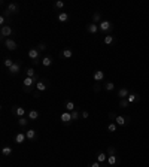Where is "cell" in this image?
Listing matches in <instances>:
<instances>
[{
    "mask_svg": "<svg viewBox=\"0 0 149 167\" xmlns=\"http://www.w3.org/2000/svg\"><path fill=\"white\" fill-rule=\"evenodd\" d=\"M99 29H100L101 33H104V34L107 36V34H112V33H113V29H115V25H113L110 21H107V20H103V21L99 24Z\"/></svg>",
    "mask_w": 149,
    "mask_h": 167,
    "instance_id": "6da1fadb",
    "label": "cell"
},
{
    "mask_svg": "<svg viewBox=\"0 0 149 167\" xmlns=\"http://www.w3.org/2000/svg\"><path fill=\"white\" fill-rule=\"evenodd\" d=\"M14 34V30L9 24L7 25H3L2 29H0V39H2V42H5L6 39H9L11 36Z\"/></svg>",
    "mask_w": 149,
    "mask_h": 167,
    "instance_id": "7a4b0ae2",
    "label": "cell"
},
{
    "mask_svg": "<svg viewBox=\"0 0 149 167\" xmlns=\"http://www.w3.org/2000/svg\"><path fill=\"white\" fill-rule=\"evenodd\" d=\"M40 81V78L36 76V78H24L22 79V87L24 88H36V84Z\"/></svg>",
    "mask_w": 149,
    "mask_h": 167,
    "instance_id": "3957f363",
    "label": "cell"
},
{
    "mask_svg": "<svg viewBox=\"0 0 149 167\" xmlns=\"http://www.w3.org/2000/svg\"><path fill=\"white\" fill-rule=\"evenodd\" d=\"M20 12V6H18V3H9L6 6V9H5V15L7 16V18H9L11 15H16Z\"/></svg>",
    "mask_w": 149,
    "mask_h": 167,
    "instance_id": "277c9868",
    "label": "cell"
},
{
    "mask_svg": "<svg viewBox=\"0 0 149 167\" xmlns=\"http://www.w3.org/2000/svg\"><path fill=\"white\" fill-rule=\"evenodd\" d=\"M11 110H12V115L14 117H16V118H21V117H25V113H29L27 110H25L22 106H12L11 108Z\"/></svg>",
    "mask_w": 149,
    "mask_h": 167,
    "instance_id": "5b68a950",
    "label": "cell"
},
{
    "mask_svg": "<svg viewBox=\"0 0 149 167\" xmlns=\"http://www.w3.org/2000/svg\"><path fill=\"white\" fill-rule=\"evenodd\" d=\"M60 119H61V122H63L64 125H70V124L73 122V119H72V112H67V110L63 112V113L60 115Z\"/></svg>",
    "mask_w": 149,
    "mask_h": 167,
    "instance_id": "8992f818",
    "label": "cell"
},
{
    "mask_svg": "<svg viewBox=\"0 0 149 167\" xmlns=\"http://www.w3.org/2000/svg\"><path fill=\"white\" fill-rule=\"evenodd\" d=\"M48 87H49V81H48V79H40V81L36 84V91L43 93V91L48 90Z\"/></svg>",
    "mask_w": 149,
    "mask_h": 167,
    "instance_id": "52a82bcc",
    "label": "cell"
},
{
    "mask_svg": "<svg viewBox=\"0 0 149 167\" xmlns=\"http://www.w3.org/2000/svg\"><path fill=\"white\" fill-rule=\"evenodd\" d=\"M3 45H5V48H6V49H9V51H15L16 48H18V43H16V40H15V39H12V37L6 39V40L3 42Z\"/></svg>",
    "mask_w": 149,
    "mask_h": 167,
    "instance_id": "ba28073f",
    "label": "cell"
},
{
    "mask_svg": "<svg viewBox=\"0 0 149 167\" xmlns=\"http://www.w3.org/2000/svg\"><path fill=\"white\" fill-rule=\"evenodd\" d=\"M29 58H30L31 61H39V60H42L40 51H39L37 48H31V49L29 51Z\"/></svg>",
    "mask_w": 149,
    "mask_h": 167,
    "instance_id": "9c48e42d",
    "label": "cell"
},
{
    "mask_svg": "<svg viewBox=\"0 0 149 167\" xmlns=\"http://www.w3.org/2000/svg\"><path fill=\"white\" fill-rule=\"evenodd\" d=\"M130 121L131 118L130 117H122V115H118L116 119H115V124L116 125H121V127H124V125H128L130 124Z\"/></svg>",
    "mask_w": 149,
    "mask_h": 167,
    "instance_id": "30bf717a",
    "label": "cell"
},
{
    "mask_svg": "<svg viewBox=\"0 0 149 167\" xmlns=\"http://www.w3.org/2000/svg\"><path fill=\"white\" fill-rule=\"evenodd\" d=\"M20 72H21V63H20V61H15V64L9 69V75L11 76H16Z\"/></svg>",
    "mask_w": 149,
    "mask_h": 167,
    "instance_id": "8fae6325",
    "label": "cell"
},
{
    "mask_svg": "<svg viewBox=\"0 0 149 167\" xmlns=\"http://www.w3.org/2000/svg\"><path fill=\"white\" fill-rule=\"evenodd\" d=\"M93 79L95 82H103L104 81V72L103 70H95V72L93 73Z\"/></svg>",
    "mask_w": 149,
    "mask_h": 167,
    "instance_id": "7c38bea8",
    "label": "cell"
},
{
    "mask_svg": "<svg viewBox=\"0 0 149 167\" xmlns=\"http://www.w3.org/2000/svg\"><path fill=\"white\" fill-rule=\"evenodd\" d=\"M86 31H88L90 34H95L97 31H100V29H99V24H94V22H90V24H86Z\"/></svg>",
    "mask_w": 149,
    "mask_h": 167,
    "instance_id": "4fadbf2b",
    "label": "cell"
},
{
    "mask_svg": "<svg viewBox=\"0 0 149 167\" xmlns=\"http://www.w3.org/2000/svg\"><path fill=\"white\" fill-rule=\"evenodd\" d=\"M60 55L63 57V58H66V60H70L73 57V49L72 48H64L63 51L60 52Z\"/></svg>",
    "mask_w": 149,
    "mask_h": 167,
    "instance_id": "5bb4252c",
    "label": "cell"
},
{
    "mask_svg": "<svg viewBox=\"0 0 149 167\" xmlns=\"http://www.w3.org/2000/svg\"><path fill=\"white\" fill-rule=\"evenodd\" d=\"M116 95H118V99L119 100H124V99H128V95H130V91L127 88H119L116 91Z\"/></svg>",
    "mask_w": 149,
    "mask_h": 167,
    "instance_id": "9a60e30c",
    "label": "cell"
},
{
    "mask_svg": "<svg viewBox=\"0 0 149 167\" xmlns=\"http://www.w3.org/2000/svg\"><path fill=\"white\" fill-rule=\"evenodd\" d=\"M106 163H107L109 166H119L121 160H119V157H118V155H109Z\"/></svg>",
    "mask_w": 149,
    "mask_h": 167,
    "instance_id": "2e32d148",
    "label": "cell"
},
{
    "mask_svg": "<svg viewBox=\"0 0 149 167\" xmlns=\"http://www.w3.org/2000/svg\"><path fill=\"white\" fill-rule=\"evenodd\" d=\"M25 136H27V140H36L37 139V131L34 130V128H30L27 131H24Z\"/></svg>",
    "mask_w": 149,
    "mask_h": 167,
    "instance_id": "e0dca14e",
    "label": "cell"
},
{
    "mask_svg": "<svg viewBox=\"0 0 149 167\" xmlns=\"http://www.w3.org/2000/svg\"><path fill=\"white\" fill-rule=\"evenodd\" d=\"M52 63H54V58H52L51 55H45V57H42V66L43 67H49V66H52Z\"/></svg>",
    "mask_w": 149,
    "mask_h": 167,
    "instance_id": "ac0fdd59",
    "label": "cell"
},
{
    "mask_svg": "<svg viewBox=\"0 0 149 167\" xmlns=\"http://www.w3.org/2000/svg\"><path fill=\"white\" fill-rule=\"evenodd\" d=\"M57 20H58L60 22H67V21L70 20V14H69V12H60L58 16H57Z\"/></svg>",
    "mask_w": 149,
    "mask_h": 167,
    "instance_id": "d6986e66",
    "label": "cell"
},
{
    "mask_svg": "<svg viewBox=\"0 0 149 167\" xmlns=\"http://www.w3.org/2000/svg\"><path fill=\"white\" fill-rule=\"evenodd\" d=\"M39 117H40V113H39L37 110H34V109H31V110L27 113V118H29L30 121H37Z\"/></svg>",
    "mask_w": 149,
    "mask_h": 167,
    "instance_id": "ffe728a7",
    "label": "cell"
},
{
    "mask_svg": "<svg viewBox=\"0 0 149 167\" xmlns=\"http://www.w3.org/2000/svg\"><path fill=\"white\" fill-rule=\"evenodd\" d=\"M25 140H27V136H25V133H18V134H15V143L22 145Z\"/></svg>",
    "mask_w": 149,
    "mask_h": 167,
    "instance_id": "44dd1931",
    "label": "cell"
},
{
    "mask_svg": "<svg viewBox=\"0 0 149 167\" xmlns=\"http://www.w3.org/2000/svg\"><path fill=\"white\" fill-rule=\"evenodd\" d=\"M107 157H109V155H107L106 152H97V155H95V160L101 164V163H106V161H107Z\"/></svg>",
    "mask_w": 149,
    "mask_h": 167,
    "instance_id": "7402d4cb",
    "label": "cell"
},
{
    "mask_svg": "<svg viewBox=\"0 0 149 167\" xmlns=\"http://www.w3.org/2000/svg\"><path fill=\"white\" fill-rule=\"evenodd\" d=\"M103 88L106 91H113L115 90V84H113L112 81H103Z\"/></svg>",
    "mask_w": 149,
    "mask_h": 167,
    "instance_id": "603a6c76",
    "label": "cell"
},
{
    "mask_svg": "<svg viewBox=\"0 0 149 167\" xmlns=\"http://www.w3.org/2000/svg\"><path fill=\"white\" fill-rule=\"evenodd\" d=\"M14 64H15V61H14V60H12L11 57H6V58L3 60V66H5V67H6L7 70H9V69H11V67H12Z\"/></svg>",
    "mask_w": 149,
    "mask_h": 167,
    "instance_id": "cb8c5ba5",
    "label": "cell"
},
{
    "mask_svg": "<svg viewBox=\"0 0 149 167\" xmlns=\"http://www.w3.org/2000/svg\"><path fill=\"white\" fill-rule=\"evenodd\" d=\"M64 108H66L67 112H73V110H76V104H75L73 102H70V100H69V102L64 103Z\"/></svg>",
    "mask_w": 149,
    "mask_h": 167,
    "instance_id": "d4e9b609",
    "label": "cell"
},
{
    "mask_svg": "<svg viewBox=\"0 0 149 167\" xmlns=\"http://www.w3.org/2000/svg\"><path fill=\"white\" fill-rule=\"evenodd\" d=\"M113 42H115V36H113V34H107V36H104V39H103L104 45H112Z\"/></svg>",
    "mask_w": 149,
    "mask_h": 167,
    "instance_id": "484cf974",
    "label": "cell"
},
{
    "mask_svg": "<svg viewBox=\"0 0 149 167\" xmlns=\"http://www.w3.org/2000/svg\"><path fill=\"white\" fill-rule=\"evenodd\" d=\"M103 20H101V14L100 12H94L93 14V22L94 24H100Z\"/></svg>",
    "mask_w": 149,
    "mask_h": 167,
    "instance_id": "4316f807",
    "label": "cell"
},
{
    "mask_svg": "<svg viewBox=\"0 0 149 167\" xmlns=\"http://www.w3.org/2000/svg\"><path fill=\"white\" fill-rule=\"evenodd\" d=\"M36 70H34L33 67H29L27 70H25V78H36Z\"/></svg>",
    "mask_w": 149,
    "mask_h": 167,
    "instance_id": "83f0119b",
    "label": "cell"
},
{
    "mask_svg": "<svg viewBox=\"0 0 149 167\" xmlns=\"http://www.w3.org/2000/svg\"><path fill=\"white\" fill-rule=\"evenodd\" d=\"M54 9L55 11H63L64 9V2H61V0H57V2H54Z\"/></svg>",
    "mask_w": 149,
    "mask_h": 167,
    "instance_id": "f1b7e54d",
    "label": "cell"
},
{
    "mask_svg": "<svg viewBox=\"0 0 149 167\" xmlns=\"http://www.w3.org/2000/svg\"><path fill=\"white\" fill-rule=\"evenodd\" d=\"M16 122H18L20 127H25V125H27L29 122H30V119L25 118V117H21V118H18V121H16Z\"/></svg>",
    "mask_w": 149,
    "mask_h": 167,
    "instance_id": "f546056e",
    "label": "cell"
},
{
    "mask_svg": "<svg viewBox=\"0 0 149 167\" xmlns=\"http://www.w3.org/2000/svg\"><path fill=\"white\" fill-rule=\"evenodd\" d=\"M2 154H3L5 157L12 155V148H11V146H3V148H2Z\"/></svg>",
    "mask_w": 149,
    "mask_h": 167,
    "instance_id": "4dcf8cb0",
    "label": "cell"
},
{
    "mask_svg": "<svg viewBox=\"0 0 149 167\" xmlns=\"http://www.w3.org/2000/svg\"><path fill=\"white\" fill-rule=\"evenodd\" d=\"M137 99H140V95H139L137 93H130V95H128V99H127V100H128L130 103H133V102H136Z\"/></svg>",
    "mask_w": 149,
    "mask_h": 167,
    "instance_id": "1f68e13d",
    "label": "cell"
},
{
    "mask_svg": "<svg viewBox=\"0 0 149 167\" xmlns=\"http://www.w3.org/2000/svg\"><path fill=\"white\" fill-rule=\"evenodd\" d=\"M107 131H109V133H115V131H116V124H115V122L107 124Z\"/></svg>",
    "mask_w": 149,
    "mask_h": 167,
    "instance_id": "d6a6232c",
    "label": "cell"
},
{
    "mask_svg": "<svg viewBox=\"0 0 149 167\" xmlns=\"http://www.w3.org/2000/svg\"><path fill=\"white\" fill-rule=\"evenodd\" d=\"M7 20H9V18H7L5 14H2V15H0V25H2V27H3V25H7V24H6Z\"/></svg>",
    "mask_w": 149,
    "mask_h": 167,
    "instance_id": "836d02e7",
    "label": "cell"
},
{
    "mask_svg": "<svg viewBox=\"0 0 149 167\" xmlns=\"http://www.w3.org/2000/svg\"><path fill=\"white\" fill-rule=\"evenodd\" d=\"M128 104H130V102H128L127 99H124V100H119V108H121V109H125V108H128Z\"/></svg>",
    "mask_w": 149,
    "mask_h": 167,
    "instance_id": "e575fe53",
    "label": "cell"
},
{
    "mask_svg": "<svg viewBox=\"0 0 149 167\" xmlns=\"http://www.w3.org/2000/svg\"><path fill=\"white\" fill-rule=\"evenodd\" d=\"M36 48H37L40 52H45V51H46V48H48V45H46V43H43V42H40Z\"/></svg>",
    "mask_w": 149,
    "mask_h": 167,
    "instance_id": "d590c367",
    "label": "cell"
},
{
    "mask_svg": "<svg viewBox=\"0 0 149 167\" xmlns=\"http://www.w3.org/2000/svg\"><path fill=\"white\" fill-rule=\"evenodd\" d=\"M106 154H107V155H116V148H113V146H107Z\"/></svg>",
    "mask_w": 149,
    "mask_h": 167,
    "instance_id": "8d00e7d4",
    "label": "cell"
},
{
    "mask_svg": "<svg viewBox=\"0 0 149 167\" xmlns=\"http://www.w3.org/2000/svg\"><path fill=\"white\" fill-rule=\"evenodd\" d=\"M101 87H103V84H100V82H95V84L93 85V90H94V93H99V91L101 90Z\"/></svg>",
    "mask_w": 149,
    "mask_h": 167,
    "instance_id": "74e56055",
    "label": "cell"
},
{
    "mask_svg": "<svg viewBox=\"0 0 149 167\" xmlns=\"http://www.w3.org/2000/svg\"><path fill=\"white\" fill-rule=\"evenodd\" d=\"M79 117H81V113H79V110H78V109L72 112V119L73 121H78V119H79Z\"/></svg>",
    "mask_w": 149,
    "mask_h": 167,
    "instance_id": "f35d334b",
    "label": "cell"
},
{
    "mask_svg": "<svg viewBox=\"0 0 149 167\" xmlns=\"http://www.w3.org/2000/svg\"><path fill=\"white\" fill-rule=\"evenodd\" d=\"M88 167H101V164H100L99 161H93V163L88 164Z\"/></svg>",
    "mask_w": 149,
    "mask_h": 167,
    "instance_id": "ab89813d",
    "label": "cell"
},
{
    "mask_svg": "<svg viewBox=\"0 0 149 167\" xmlns=\"http://www.w3.org/2000/svg\"><path fill=\"white\" fill-rule=\"evenodd\" d=\"M107 117H109V119H116L118 115H116L115 112H109V115H107Z\"/></svg>",
    "mask_w": 149,
    "mask_h": 167,
    "instance_id": "60d3db41",
    "label": "cell"
},
{
    "mask_svg": "<svg viewBox=\"0 0 149 167\" xmlns=\"http://www.w3.org/2000/svg\"><path fill=\"white\" fill-rule=\"evenodd\" d=\"M88 117H90V112H88V110H82V118H84V119H86Z\"/></svg>",
    "mask_w": 149,
    "mask_h": 167,
    "instance_id": "b9f144b4",
    "label": "cell"
},
{
    "mask_svg": "<svg viewBox=\"0 0 149 167\" xmlns=\"http://www.w3.org/2000/svg\"><path fill=\"white\" fill-rule=\"evenodd\" d=\"M33 97H34V99H39V97H40V93H39V91H34V93H33Z\"/></svg>",
    "mask_w": 149,
    "mask_h": 167,
    "instance_id": "7bdbcfd3",
    "label": "cell"
},
{
    "mask_svg": "<svg viewBox=\"0 0 149 167\" xmlns=\"http://www.w3.org/2000/svg\"><path fill=\"white\" fill-rule=\"evenodd\" d=\"M107 166H109L107 163H101V167H107Z\"/></svg>",
    "mask_w": 149,
    "mask_h": 167,
    "instance_id": "ee69618b",
    "label": "cell"
}]
</instances>
